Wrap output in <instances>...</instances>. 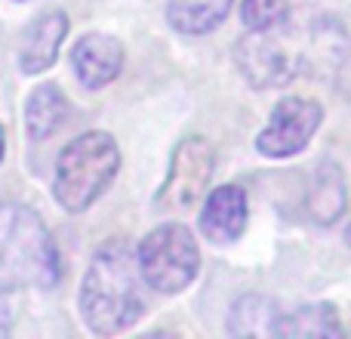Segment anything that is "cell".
Listing matches in <instances>:
<instances>
[{
  "mask_svg": "<svg viewBox=\"0 0 351 339\" xmlns=\"http://www.w3.org/2000/svg\"><path fill=\"white\" fill-rule=\"evenodd\" d=\"M315 43L317 40L308 43L299 34V28H293L284 19L274 28L250 31L247 37H241L234 47V62L256 90L287 86L305 71L315 53Z\"/></svg>",
  "mask_w": 351,
  "mask_h": 339,
  "instance_id": "obj_4",
  "label": "cell"
},
{
  "mask_svg": "<svg viewBox=\"0 0 351 339\" xmlns=\"http://www.w3.org/2000/svg\"><path fill=\"white\" fill-rule=\"evenodd\" d=\"M348 194H346V179H342V170L336 164H317L315 179L308 185V213L315 216V222H336V219L346 213Z\"/></svg>",
  "mask_w": 351,
  "mask_h": 339,
  "instance_id": "obj_13",
  "label": "cell"
},
{
  "mask_svg": "<svg viewBox=\"0 0 351 339\" xmlns=\"http://www.w3.org/2000/svg\"><path fill=\"white\" fill-rule=\"evenodd\" d=\"M3 148H6L3 145V130H0V161H3Z\"/></svg>",
  "mask_w": 351,
  "mask_h": 339,
  "instance_id": "obj_18",
  "label": "cell"
},
{
  "mask_svg": "<svg viewBox=\"0 0 351 339\" xmlns=\"http://www.w3.org/2000/svg\"><path fill=\"white\" fill-rule=\"evenodd\" d=\"M346 241H348V247H351V222H348V229H346Z\"/></svg>",
  "mask_w": 351,
  "mask_h": 339,
  "instance_id": "obj_19",
  "label": "cell"
},
{
  "mask_svg": "<svg viewBox=\"0 0 351 339\" xmlns=\"http://www.w3.org/2000/svg\"><path fill=\"white\" fill-rule=\"evenodd\" d=\"M68 117V99L56 84H43L25 102V130L34 142H43L65 124Z\"/></svg>",
  "mask_w": 351,
  "mask_h": 339,
  "instance_id": "obj_12",
  "label": "cell"
},
{
  "mask_svg": "<svg viewBox=\"0 0 351 339\" xmlns=\"http://www.w3.org/2000/svg\"><path fill=\"white\" fill-rule=\"evenodd\" d=\"M142 281L158 293H182L200 272V250L191 229L182 222H164L142 237L136 247Z\"/></svg>",
  "mask_w": 351,
  "mask_h": 339,
  "instance_id": "obj_5",
  "label": "cell"
},
{
  "mask_svg": "<svg viewBox=\"0 0 351 339\" xmlns=\"http://www.w3.org/2000/svg\"><path fill=\"white\" fill-rule=\"evenodd\" d=\"M234 0H170L167 19L182 34H210L225 22Z\"/></svg>",
  "mask_w": 351,
  "mask_h": 339,
  "instance_id": "obj_14",
  "label": "cell"
},
{
  "mask_svg": "<svg viewBox=\"0 0 351 339\" xmlns=\"http://www.w3.org/2000/svg\"><path fill=\"white\" fill-rule=\"evenodd\" d=\"M290 16V3L287 0H243L241 3V22L250 31L274 28Z\"/></svg>",
  "mask_w": 351,
  "mask_h": 339,
  "instance_id": "obj_16",
  "label": "cell"
},
{
  "mask_svg": "<svg viewBox=\"0 0 351 339\" xmlns=\"http://www.w3.org/2000/svg\"><path fill=\"white\" fill-rule=\"evenodd\" d=\"M59 274V247L43 219L22 204H0V287L49 290Z\"/></svg>",
  "mask_w": 351,
  "mask_h": 339,
  "instance_id": "obj_2",
  "label": "cell"
},
{
  "mask_svg": "<svg viewBox=\"0 0 351 339\" xmlns=\"http://www.w3.org/2000/svg\"><path fill=\"white\" fill-rule=\"evenodd\" d=\"M324 121V108L311 99L287 96L274 105L268 127L256 136V148L265 158H293L299 154L308 139L317 133Z\"/></svg>",
  "mask_w": 351,
  "mask_h": 339,
  "instance_id": "obj_6",
  "label": "cell"
},
{
  "mask_svg": "<svg viewBox=\"0 0 351 339\" xmlns=\"http://www.w3.org/2000/svg\"><path fill=\"white\" fill-rule=\"evenodd\" d=\"M68 34V16L59 10V6H49V10L37 12L34 22L25 28L22 37V53H19V62H22L25 74H40L59 59V47Z\"/></svg>",
  "mask_w": 351,
  "mask_h": 339,
  "instance_id": "obj_10",
  "label": "cell"
},
{
  "mask_svg": "<svg viewBox=\"0 0 351 339\" xmlns=\"http://www.w3.org/2000/svg\"><path fill=\"white\" fill-rule=\"evenodd\" d=\"M145 312L142 272L136 253L123 241L96 250L80 284V315L96 336H114L133 327Z\"/></svg>",
  "mask_w": 351,
  "mask_h": 339,
  "instance_id": "obj_1",
  "label": "cell"
},
{
  "mask_svg": "<svg viewBox=\"0 0 351 339\" xmlns=\"http://www.w3.org/2000/svg\"><path fill=\"white\" fill-rule=\"evenodd\" d=\"M117 170H121V148L114 136L90 130L62 148L56 161L53 194L68 213H84L105 194Z\"/></svg>",
  "mask_w": 351,
  "mask_h": 339,
  "instance_id": "obj_3",
  "label": "cell"
},
{
  "mask_svg": "<svg viewBox=\"0 0 351 339\" xmlns=\"http://www.w3.org/2000/svg\"><path fill=\"white\" fill-rule=\"evenodd\" d=\"M10 330H12V309L3 296V287H0V339L10 334Z\"/></svg>",
  "mask_w": 351,
  "mask_h": 339,
  "instance_id": "obj_17",
  "label": "cell"
},
{
  "mask_svg": "<svg viewBox=\"0 0 351 339\" xmlns=\"http://www.w3.org/2000/svg\"><path fill=\"white\" fill-rule=\"evenodd\" d=\"M213 148L206 139H197V136H188V139L179 142V148L173 152V164L170 173H167V182L160 188L158 204L164 210H191L197 207L200 194L206 191L213 179Z\"/></svg>",
  "mask_w": 351,
  "mask_h": 339,
  "instance_id": "obj_7",
  "label": "cell"
},
{
  "mask_svg": "<svg viewBox=\"0 0 351 339\" xmlns=\"http://www.w3.org/2000/svg\"><path fill=\"white\" fill-rule=\"evenodd\" d=\"M278 336H342V324L333 305L315 303V305L284 312Z\"/></svg>",
  "mask_w": 351,
  "mask_h": 339,
  "instance_id": "obj_15",
  "label": "cell"
},
{
  "mask_svg": "<svg viewBox=\"0 0 351 339\" xmlns=\"http://www.w3.org/2000/svg\"><path fill=\"white\" fill-rule=\"evenodd\" d=\"M71 65L86 90H102L121 74L123 43L111 34H102V31L84 34L71 49Z\"/></svg>",
  "mask_w": 351,
  "mask_h": 339,
  "instance_id": "obj_8",
  "label": "cell"
},
{
  "mask_svg": "<svg viewBox=\"0 0 351 339\" xmlns=\"http://www.w3.org/2000/svg\"><path fill=\"white\" fill-rule=\"evenodd\" d=\"M280 318L284 309L278 303H271L268 296H241L231 305V318H228V334L231 336H278Z\"/></svg>",
  "mask_w": 351,
  "mask_h": 339,
  "instance_id": "obj_11",
  "label": "cell"
},
{
  "mask_svg": "<svg viewBox=\"0 0 351 339\" xmlns=\"http://www.w3.org/2000/svg\"><path fill=\"white\" fill-rule=\"evenodd\" d=\"M247 229V194L237 185L213 188L200 207V231L213 244H231Z\"/></svg>",
  "mask_w": 351,
  "mask_h": 339,
  "instance_id": "obj_9",
  "label": "cell"
}]
</instances>
